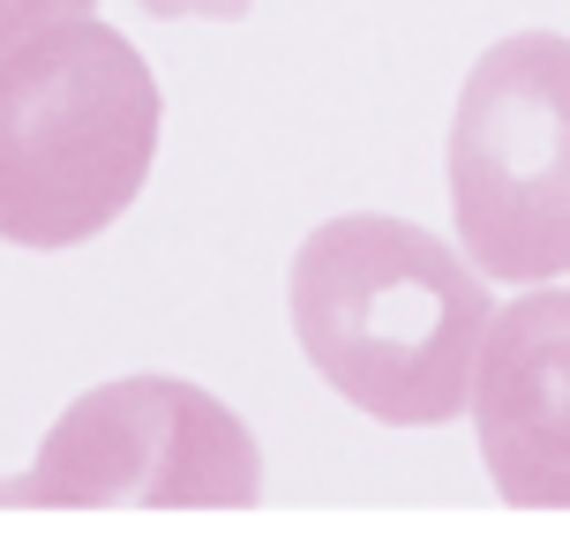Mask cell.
I'll return each mask as SVG.
<instances>
[{
    "instance_id": "cell-1",
    "label": "cell",
    "mask_w": 570,
    "mask_h": 555,
    "mask_svg": "<svg viewBox=\"0 0 570 555\" xmlns=\"http://www.w3.org/2000/svg\"><path fill=\"white\" fill-rule=\"evenodd\" d=\"M488 270L428 226L353 210L293 256V338L345 406L391 428H443L473 406L488 346Z\"/></svg>"
},
{
    "instance_id": "cell-2",
    "label": "cell",
    "mask_w": 570,
    "mask_h": 555,
    "mask_svg": "<svg viewBox=\"0 0 570 555\" xmlns=\"http://www.w3.org/2000/svg\"><path fill=\"white\" fill-rule=\"evenodd\" d=\"M166 98L114 23H68L0 53V240L83 248L142 196Z\"/></svg>"
},
{
    "instance_id": "cell-3",
    "label": "cell",
    "mask_w": 570,
    "mask_h": 555,
    "mask_svg": "<svg viewBox=\"0 0 570 555\" xmlns=\"http://www.w3.org/2000/svg\"><path fill=\"white\" fill-rule=\"evenodd\" d=\"M451 218L503 286L570 270V38H495L451 113Z\"/></svg>"
},
{
    "instance_id": "cell-4",
    "label": "cell",
    "mask_w": 570,
    "mask_h": 555,
    "mask_svg": "<svg viewBox=\"0 0 570 555\" xmlns=\"http://www.w3.org/2000/svg\"><path fill=\"white\" fill-rule=\"evenodd\" d=\"M263 496V450L248 420L180 376L98 383L53 420L38 466L0 503L38 511H248Z\"/></svg>"
},
{
    "instance_id": "cell-5",
    "label": "cell",
    "mask_w": 570,
    "mask_h": 555,
    "mask_svg": "<svg viewBox=\"0 0 570 555\" xmlns=\"http://www.w3.org/2000/svg\"><path fill=\"white\" fill-rule=\"evenodd\" d=\"M473 436L495 496L570 511V293L541 286L488 323L473 376Z\"/></svg>"
},
{
    "instance_id": "cell-6",
    "label": "cell",
    "mask_w": 570,
    "mask_h": 555,
    "mask_svg": "<svg viewBox=\"0 0 570 555\" xmlns=\"http://www.w3.org/2000/svg\"><path fill=\"white\" fill-rule=\"evenodd\" d=\"M68 16H90V0H0V53H16L23 38L68 23Z\"/></svg>"
},
{
    "instance_id": "cell-7",
    "label": "cell",
    "mask_w": 570,
    "mask_h": 555,
    "mask_svg": "<svg viewBox=\"0 0 570 555\" xmlns=\"http://www.w3.org/2000/svg\"><path fill=\"white\" fill-rule=\"evenodd\" d=\"M142 16H158V23H180V16H203V23H240L248 16V0H136Z\"/></svg>"
}]
</instances>
